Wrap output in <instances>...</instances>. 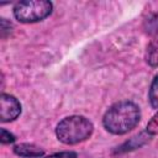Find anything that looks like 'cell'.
I'll return each mask as SVG.
<instances>
[{
	"instance_id": "cell-3",
	"label": "cell",
	"mask_w": 158,
	"mask_h": 158,
	"mask_svg": "<svg viewBox=\"0 0 158 158\" xmlns=\"http://www.w3.org/2000/svg\"><path fill=\"white\" fill-rule=\"evenodd\" d=\"M53 5L47 0L20 1L14 7V16L22 23H33L42 21L51 15Z\"/></svg>"
},
{
	"instance_id": "cell-6",
	"label": "cell",
	"mask_w": 158,
	"mask_h": 158,
	"mask_svg": "<svg viewBox=\"0 0 158 158\" xmlns=\"http://www.w3.org/2000/svg\"><path fill=\"white\" fill-rule=\"evenodd\" d=\"M146 60L152 67H158V40L152 41L146 51Z\"/></svg>"
},
{
	"instance_id": "cell-7",
	"label": "cell",
	"mask_w": 158,
	"mask_h": 158,
	"mask_svg": "<svg viewBox=\"0 0 158 158\" xmlns=\"http://www.w3.org/2000/svg\"><path fill=\"white\" fill-rule=\"evenodd\" d=\"M148 98H149V102H151L152 107L158 110V74L156 75V78L153 79V81L151 84Z\"/></svg>"
},
{
	"instance_id": "cell-9",
	"label": "cell",
	"mask_w": 158,
	"mask_h": 158,
	"mask_svg": "<svg viewBox=\"0 0 158 158\" xmlns=\"http://www.w3.org/2000/svg\"><path fill=\"white\" fill-rule=\"evenodd\" d=\"M15 136L12 133H10L9 131H6L5 128H1V136H0V141L2 144H7V143H12L15 142Z\"/></svg>"
},
{
	"instance_id": "cell-4",
	"label": "cell",
	"mask_w": 158,
	"mask_h": 158,
	"mask_svg": "<svg viewBox=\"0 0 158 158\" xmlns=\"http://www.w3.org/2000/svg\"><path fill=\"white\" fill-rule=\"evenodd\" d=\"M21 114V104L19 100L9 94L0 96V120L2 122L14 121Z\"/></svg>"
},
{
	"instance_id": "cell-10",
	"label": "cell",
	"mask_w": 158,
	"mask_h": 158,
	"mask_svg": "<svg viewBox=\"0 0 158 158\" xmlns=\"http://www.w3.org/2000/svg\"><path fill=\"white\" fill-rule=\"evenodd\" d=\"M46 158H77V153L72 151H64V152H57V153L49 154Z\"/></svg>"
},
{
	"instance_id": "cell-2",
	"label": "cell",
	"mask_w": 158,
	"mask_h": 158,
	"mask_svg": "<svg viewBox=\"0 0 158 158\" xmlns=\"http://www.w3.org/2000/svg\"><path fill=\"white\" fill-rule=\"evenodd\" d=\"M91 121L84 116L73 115L63 118L56 127L57 138L64 144H77L85 141L93 133Z\"/></svg>"
},
{
	"instance_id": "cell-5",
	"label": "cell",
	"mask_w": 158,
	"mask_h": 158,
	"mask_svg": "<svg viewBox=\"0 0 158 158\" xmlns=\"http://www.w3.org/2000/svg\"><path fill=\"white\" fill-rule=\"evenodd\" d=\"M14 152L20 156V157H26V158H37L42 157L44 154V151L32 143H21L14 147Z\"/></svg>"
},
{
	"instance_id": "cell-1",
	"label": "cell",
	"mask_w": 158,
	"mask_h": 158,
	"mask_svg": "<svg viewBox=\"0 0 158 158\" xmlns=\"http://www.w3.org/2000/svg\"><path fill=\"white\" fill-rule=\"evenodd\" d=\"M141 118L139 107L132 101H120L112 105L102 118L106 131L114 135H123L137 126Z\"/></svg>"
},
{
	"instance_id": "cell-8",
	"label": "cell",
	"mask_w": 158,
	"mask_h": 158,
	"mask_svg": "<svg viewBox=\"0 0 158 158\" xmlns=\"http://www.w3.org/2000/svg\"><path fill=\"white\" fill-rule=\"evenodd\" d=\"M147 133L149 136L158 135V112L151 118V121L147 123Z\"/></svg>"
}]
</instances>
